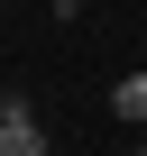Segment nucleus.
Segmentation results:
<instances>
[{"label":"nucleus","mask_w":147,"mask_h":156,"mask_svg":"<svg viewBox=\"0 0 147 156\" xmlns=\"http://www.w3.org/2000/svg\"><path fill=\"white\" fill-rule=\"evenodd\" d=\"M0 156H55V147H46L37 101H19V92H0Z\"/></svg>","instance_id":"obj_1"},{"label":"nucleus","mask_w":147,"mask_h":156,"mask_svg":"<svg viewBox=\"0 0 147 156\" xmlns=\"http://www.w3.org/2000/svg\"><path fill=\"white\" fill-rule=\"evenodd\" d=\"M110 110L129 129H147V73H120V83H110Z\"/></svg>","instance_id":"obj_2"},{"label":"nucleus","mask_w":147,"mask_h":156,"mask_svg":"<svg viewBox=\"0 0 147 156\" xmlns=\"http://www.w3.org/2000/svg\"><path fill=\"white\" fill-rule=\"evenodd\" d=\"M46 9H55V19H83V0H46Z\"/></svg>","instance_id":"obj_3"},{"label":"nucleus","mask_w":147,"mask_h":156,"mask_svg":"<svg viewBox=\"0 0 147 156\" xmlns=\"http://www.w3.org/2000/svg\"><path fill=\"white\" fill-rule=\"evenodd\" d=\"M129 156H147V147H129Z\"/></svg>","instance_id":"obj_4"}]
</instances>
